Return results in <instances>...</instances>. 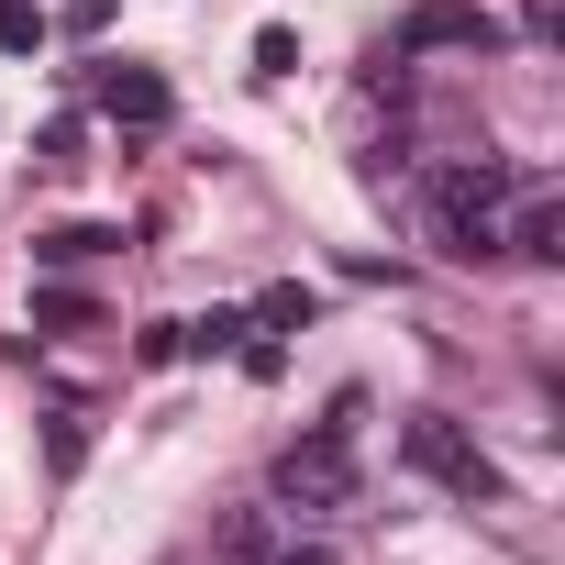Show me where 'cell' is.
Wrapping results in <instances>:
<instances>
[{
    "label": "cell",
    "mask_w": 565,
    "mask_h": 565,
    "mask_svg": "<svg viewBox=\"0 0 565 565\" xmlns=\"http://www.w3.org/2000/svg\"><path fill=\"white\" fill-rule=\"evenodd\" d=\"M244 333H255L244 311H211V322H178V355H233Z\"/></svg>",
    "instance_id": "obj_9"
},
{
    "label": "cell",
    "mask_w": 565,
    "mask_h": 565,
    "mask_svg": "<svg viewBox=\"0 0 565 565\" xmlns=\"http://www.w3.org/2000/svg\"><path fill=\"white\" fill-rule=\"evenodd\" d=\"M89 100H100V111H111V122H122V134H156V122H167V111H178V89H167V78H156V67H134V56H111V67H100V78H89Z\"/></svg>",
    "instance_id": "obj_5"
},
{
    "label": "cell",
    "mask_w": 565,
    "mask_h": 565,
    "mask_svg": "<svg viewBox=\"0 0 565 565\" xmlns=\"http://www.w3.org/2000/svg\"><path fill=\"white\" fill-rule=\"evenodd\" d=\"M34 322H45V333H89L100 311H89L78 289H56V277H45V289H34Z\"/></svg>",
    "instance_id": "obj_11"
},
{
    "label": "cell",
    "mask_w": 565,
    "mask_h": 565,
    "mask_svg": "<svg viewBox=\"0 0 565 565\" xmlns=\"http://www.w3.org/2000/svg\"><path fill=\"white\" fill-rule=\"evenodd\" d=\"M399 455H411V477H433V488H444V499H466V510H488V499H499L488 444H477L466 422H444V411H411V422H399Z\"/></svg>",
    "instance_id": "obj_3"
},
{
    "label": "cell",
    "mask_w": 565,
    "mask_h": 565,
    "mask_svg": "<svg viewBox=\"0 0 565 565\" xmlns=\"http://www.w3.org/2000/svg\"><path fill=\"white\" fill-rule=\"evenodd\" d=\"M100 255H122V233H111V222H56V233H34V266H45V277L100 266Z\"/></svg>",
    "instance_id": "obj_7"
},
{
    "label": "cell",
    "mask_w": 565,
    "mask_h": 565,
    "mask_svg": "<svg viewBox=\"0 0 565 565\" xmlns=\"http://www.w3.org/2000/svg\"><path fill=\"white\" fill-rule=\"evenodd\" d=\"M289 67H300V34L266 23V34H255V78H289Z\"/></svg>",
    "instance_id": "obj_13"
},
{
    "label": "cell",
    "mask_w": 565,
    "mask_h": 565,
    "mask_svg": "<svg viewBox=\"0 0 565 565\" xmlns=\"http://www.w3.org/2000/svg\"><path fill=\"white\" fill-rule=\"evenodd\" d=\"M499 255H532V266H565V200L554 189H510V222H499Z\"/></svg>",
    "instance_id": "obj_6"
},
{
    "label": "cell",
    "mask_w": 565,
    "mask_h": 565,
    "mask_svg": "<svg viewBox=\"0 0 565 565\" xmlns=\"http://www.w3.org/2000/svg\"><path fill=\"white\" fill-rule=\"evenodd\" d=\"M277 565H344L333 543H289V554H277Z\"/></svg>",
    "instance_id": "obj_15"
},
{
    "label": "cell",
    "mask_w": 565,
    "mask_h": 565,
    "mask_svg": "<svg viewBox=\"0 0 565 565\" xmlns=\"http://www.w3.org/2000/svg\"><path fill=\"white\" fill-rule=\"evenodd\" d=\"M45 466H56V477L89 466V411H56V422H45Z\"/></svg>",
    "instance_id": "obj_10"
},
{
    "label": "cell",
    "mask_w": 565,
    "mask_h": 565,
    "mask_svg": "<svg viewBox=\"0 0 565 565\" xmlns=\"http://www.w3.org/2000/svg\"><path fill=\"white\" fill-rule=\"evenodd\" d=\"M554 23H565V0H521V34L532 45H554Z\"/></svg>",
    "instance_id": "obj_14"
},
{
    "label": "cell",
    "mask_w": 565,
    "mask_h": 565,
    "mask_svg": "<svg viewBox=\"0 0 565 565\" xmlns=\"http://www.w3.org/2000/svg\"><path fill=\"white\" fill-rule=\"evenodd\" d=\"M45 45V12H34V0H0V56H34Z\"/></svg>",
    "instance_id": "obj_12"
},
{
    "label": "cell",
    "mask_w": 565,
    "mask_h": 565,
    "mask_svg": "<svg viewBox=\"0 0 565 565\" xmlns=\"http://www.w3.org/2000/svg\"><path fill=\"white\" fill-rule=\"evenodd\" d=\"M355 422H366V388H344L300 444H277V466H266V488H277V510H300V521H333V510H355Z\"/></svg>",
    "instance_id": "obj_1"
},
{
    "label": "cell",
    "mask_w": 565,
    "mask_h": 565,
    "mask_svg": "<svg viewBox=\"0 0 565 565\" xmlns=\"http://www.w3.org/2000/svg\"><path fill=\"white\" fill-rule=\"evenodd\" d=\"M499 23L477 12V0H411L399 12V56H488Z\"/></svg>",
    "instance_id": "obj_4"
},
{
    "label": "cell",
    "mask_w": 565,
    "mask_h": 565,
    "mask_svg": "<svg viewBox=\"0 0 565 565\" xmlns=\"http://www.w3.org/2000/svg\"><path fill=\"white\" fill-rule=\"evenodd\" d=\"M311 311H322V300H311L300 277H289V289H266V300H255L244 322H255V333H311Z\"/></svg>",
    "instance_id": "obj_8"
},
{
    "label": "cell",
    "mask_w": 565,
    "mask_h": 565,
    "mask_svg": "<svg viewBox=\"0 0 565 565\" xmlns=\"http://www.w3.org/2000/svg\"><path fill=\"white\" fill-rule=\"evenodd\" d=\"M510 189H521L510 156H455V167L433 178V244H444L455 266H488V255H499V211H510Z\"/></svg>",
    "instance_id": "obj_2"
}]
</instances>
